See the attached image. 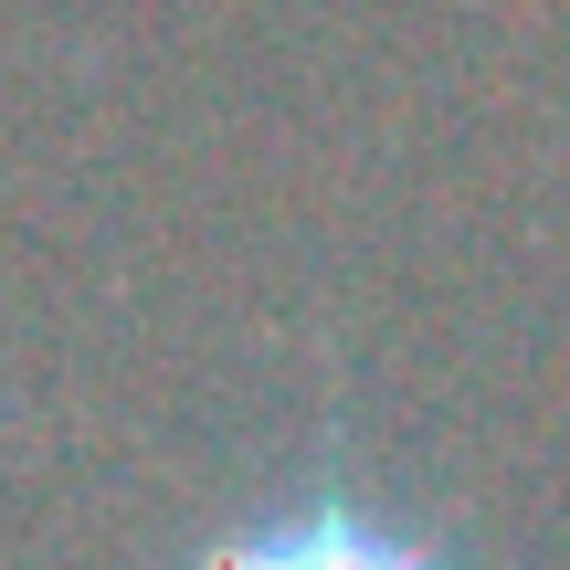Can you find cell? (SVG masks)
I'll return each instance as SVG.
<instances>
[{"mask_svg": "<svg viewBox=\"0 0 570 570\" xmlns=\"http://www.w3.org/2000/svg\"><path fill=\"white\" fill-rule=\"evenodd\" d=\"M202 570H444L412 529L348 508V497H317V508H285V518H254L244 539H223Z\"/></svg>", "mask_w": 570, "mask_h": 570, "instance_id": "1", "label": "cell"}]
</instances>
